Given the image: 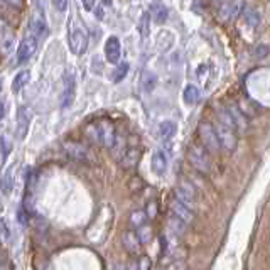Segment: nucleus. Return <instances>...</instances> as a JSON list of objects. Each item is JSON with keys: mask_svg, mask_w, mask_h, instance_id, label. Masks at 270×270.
<instances>
[{"mask_svg": "<svg viewBox=\"0 0 270 270\" xmlns=\"http://www.w3.org/2000/svg\"><path fill=\"white\" fill-rule=\"evenodd\" d=\"M187 159H189L191 166L199 171L201 174H208L211 171V157L210 151L205 146H197V144H192V146L187 149Z\"/></svg>", "mask_w": 270, "mask_h": 270, "instance_id": "obj_1", "label": "nucleus"}, {"mask_svg": "<svg viewBox=\"0 0 270 270\" xmlns=\"http://www.w3.org/2000/svg\"><path fill=\"white\" fill-rule=\"evenodd\" d=\"M68 41H70V49L75 54H83L88 47V34H86L85 27L76 21H71L70 24V34H68Z\"/></svg>", "mask_w": 270, "mask_h": 270, "instance_id": "obj_2", "label": "nucleus"}, {"mask_svg": "<svg viewBox=\"0 0 270 270\" xmlns=\"http://www.w3.org/2000/svg\"><path fill=\"white\" fill-rule=\"evenodd\" d=\"M91 141L93 142H98L101 146L108 147V149H113L115 144H117L118 137H117V132H115V127L110 122H101L100 125L93 127V135H91Z\"/></svg>", "mask_w": 270, "mask_h": 270, "instance_id": "obj_3", "label": "nucleus"}, {"mask_svg": "<svg viewBox=\"0 0 270 270\" xmlns=\"http://www.w3.org/2000/svg\"><path fill=\"white\" fill-rule=\"evenodd\" d=\"M216 128V133H218V139H220V144H221V149L225 152H235L236 151V146H238V137H236V128L230 127L223 122H216L215 125Z\"/></svg>", "mask_w": 270, "mask_h": 270, "instance_id": "obj_4", "label": "nucleus"}, {"mask_svg": "<svg viewBox=\"0 0 270 270\" xmlns=\"http://www.w3.org/2000/svg\"><path fill=\"white\" fill-rule=\"evenodd\" d=\"M197 132H199L201 144L208 149L210 152H218L221 149L218 133H216L215 125H211L210 122H201L199 127H197Z\"/></svg>", "mask_w": 270, "mask_h": 270, "instance_id": "obj_5", "label": "nucleus"}, {"mask_svg": "<svg viewBox=\"0 0 270 270\" xmlns=\"http://www.w3.org/2000/svg\"><path fill=\"white\" fill-rule=\"evenodd\" d=\"M37 41H39V37L32 32L24 37L22 42L19 44V49H17V61L19 62H27L31 59L37 49Z\"/></svg>", "mask_w": 270, "mask_h": 270, "instance_id": "obj_6", "label": "nucleus"}, {"mask_svg": "<svg viewBox=\"0 0 270 270\" xmlns=\"http://www.w3.org/2000/svg\"><path fill=\"white\" fill-rule=\"evenodd\" d=\"M245 0H225L220 9V16L225 22H235L243 11Z\"/></svg>", "mask_w": 270, "mask_h": 270, "instance_id": "obj_7", "label": "nucleus"}, {"mask_svg": "<svg viewBox=\"0 0 270 270\" xmlns=\"http://www.w3.org/2000/svg\"><path fill=\"white\" fill-rule=\"evenodd\" d=\"M174 197L179 199L181 202H184L186 206L196 210V191L187 181H182L179 186L174 189Z\"/></svg>", "mask_w": 270, "mask_h": 270, "instance_id": "obj_8", "label": "nucleus"}, {"mask_svg": "<svg viewBox=\"0 0 270 270\" xmlns=\"http://www.w3.org/2000/svg\"><path fill=\"white\" fill-rule=\"evenodd\" d=\"M76 96V80L73 75H66L64 78V88H62V95H61V108H68L73 105Z\"/></svg>", "mask_w": 270, "mask_h": 270, "instance_id": "obj_9", "label": "nucleus"}, {"mask_svg": "<svg viewBox=\"0 0 270 270\" xmlns=\"http://www.w3.org/2000/svg\"><path fill=\"white\" fill-rule=\"evenodd\" d=\"M31 112L26 107H19L17 110V127H16V135L19 141H24L27 137L29 125H31Z\"/></svg>", "mask_w": 270, "mask_h": 270, "instance_id": "obj_10", "label": "nucleus"}, {"mask_svg": "<svg viewBox=\"0 0 270 270\" xmlns=\"http://www.w3.org/2000/svg\"><path fill=\"white\" fill-rule=\"evenodd\" d=\"M141 159V147H137L135 144H127L123 146V151H122V157H120V164L123 167H135Z\"/></svg>", "mask_w": 270, "mask_h": 270, "instance_id": "obj_11", "label": "nucleus"}, {"mask_svg": "<svg viewBox=\"0 0 270 270\" xmlns=\"http://www.w3.org/2000/svg\"><path fill=\"white\" fill-rule=\"evenodd\" d=\"M64 152L70 156L71 159H75V161L78 162H88L90 157H88V149L85 146H81L78 142H64Z\"/></svg>", "mask_w": 270, "mask_h": 270, "instance_id": "obj_12", "label": "nucleus"}, {"mask_svg": "<svg viewBox=\"0 0 270 270\" xmlns=\"http://www.w3.org/2000/svg\"><path fill=\"white\" fill-rule=\"evenodd\" d=\"M105 57L112 64H117L120 61V57H122V47H120L118 37L112 36L107 39V42H105Z\"/></svg>", "mask_w": 270, "mask_h": 270, "instance_id": "obj_13", "label": "nucleus"}, {"mask_svg": "<svg viewBox=\"0 0 270 270\" xmlns=\"http://www.w3.org/2000/svg\"><path fill=\"white\" fill-rule=\"evenodd\" d=\"M171 210H172V213H174L176 216H179V218L184 221V223L187 225H191L192 221H194V211L196 210H192L189 208V206H186L184 202H181L179 199H174V202L171 205Z\"/></svg>", "mask_w": 270, "mask_h": 270, "instance_id": "obj_14", "label": "nucleus"}, {"mask_svg": "<svg viewBox=\"0 0 270 270\" xmlns=\"http://www.w3.org/2000/svg\"><path fill=\"white\" fill-rule=\"evenodd\" d=\"M122 243H123V247L125 250H127L128 253H137L139 252V248H141V238H139V235H135V231L132 230H128V231H125L123 236H122Z\"/></svg>", "mask_w": 270, "mask_h": 270, "instance_id": "obj_15", "label": "nucleus"}, {"mask_svg": "<svg viewBox=\"0 0 270 270\" xmlns=\"http://www.w3.org/2000/svg\"><path fill=\"white\" fill-rule=\"evenodd\" d=\"M152 171L157 176L166 174L167 171V154L164 151H156L152 156Z\"/></svg>", "mask_w": 270, "mask_h": 270, "instance_id": "obj_16", "label": "nucleus"}, {"mask_svg": "<svg viewBox=\"0 0 270 270\" xmlns=\"http://www.w3.org/2000/svg\"><path fill=\"white\" fill-rule=\"evenodd\" d=\"M176 133H177V125L172 120H166V122L159 125V135H161L162 141H171Z\"/></svg>", "mask_w": 270, "mask_h": 270, "instance_id": "obj_17", "label": "nucleus"}, {"mask_svg": "<svg viewBox=\"0 0 270 270\" xmlns=\"http://www.w3.org/2000/svg\"><path fill=\"white\" fill-rule=\"evenodd\" d=\"M14 44H16V37H14V34L9 31L6 27V24H4V29H2V51L4 54H11L14 51Z\"/></svg>", "mask_w": 270, "mask_h": 270, "instance_id": "obj_18", "label": "nucleus"}, {"mask_svg": "<svg viewBox=\"0 0 270 270\" xmlns=\"http://www.w3.org/2000/svg\"><path fill=\"white\" fill-rule=\"evenodd\" d=\"M167 226H169V231H172V233L177 235V236H182V235H184V231H186L187 223H184L179 216H176L174 213H172V216L169 218Z\"/></svg>", "mask_w": 270, "mask_h": 270, "instance_id": "obj_19", "label": "nucleus"}, {"mask_svg": "<svg viewBox=\"0 0 270 270\" xmlns=\"http://www.w3.org/2000/svg\"><path fill=\"white\" fill-rule=\"evenodd\" d=\"M14 182H16V177H14V166L9 167L6 172H4L2 177V192L4 196H9L14 189Z\"/></svg>", "mask_w": 270, "mask_h": 270, "instance_id": "obj_20", "label": "nucleus"}, {"mask_svg": "<svg viewBox=\"0 0 270 270\" xmlns=\"http://www.w3.org/2000/svg\"><path fill=\"white\" fill-rule=\"evenodd\" d=\"M29 80H31V73H29V70H24L21 73L16 75V78L12 81V91L14 93H19L24 86L29 83Z\"/></svg>", "mask_w": 270, "mask_h": 270, "instance_id": "obj_21", "label": "nucleus"}, {"mask_svg": "<svg viewBox=\"0 0 270 270\" xmlns=\"http://www.w3.org/2000/svg\"><path fill=\"white\" fill-rule=\"evenodd\" d=\"M182 98H184V103L186 105H196L197 100H199V90L196 88L194 85H189L184 88V93H182Z\"/></svg>", "mask_w": 270, "mask_h": 270, "instance_id": "obj_22", "label": "nucleus"}, {"mask_svg": "<svg viewBox=\"0 0 270 270\" xmlns=\"http://www.w3.org/2000/svg\"><path fill=\"white\" fill-rule=\"evenodd\" d=\"M151 14L154 16V21L157 24H164L167 21V16H169L166 6H162V4H154L151 9Z\"/></svg>", "mask_w": 270, "mask_h": 270, "instance_id": "obj_23", "label": "nucleus"}, {"mask_svg": "<svg viewBox=\"0 0 270 270\" xmlns=\"http://www.w3.org/2000/svg\"><path fill=\"white\" fill-rule=\"evenodd\" d=\"M151 16L152 14H149V12H144L142 14V17H141V21H139V32H141V37L144 41L149 37V26H151Z\"/></svg>", "mask_w": 270, "mask_h": 270, "instance_id": "obj_24", "label": "nucleus"}, {"mask_svg": "<svg viewBox=\"0 0 270 270\" xmlns=\"http://www.w3.org/2000/svg\"><path fill=\"white\" fill-rule=\"evenodd\" d=\"M245 22L248 24L250 29H257L260 26V12L257 9H248L245 12Z\"/></svg>", "mask_w": 270, "mask_h": 270, "instance_id": "obj_25", "label": "nucleus"}, {"mask_svg": "<svg viewBox=\"0 0 270 270\" xmlns=\"http://www.w3.org/2000/svg\"><path fill=\"white\" fill-rule=\"evenodd\" d=\"M146 220H147V213H144V211H133L130 215V226L139 230L141 226L146 225Z\"/></svg>", "mask_w": 270, "mask_h": 270, "instance_id": "obj_26", "label": "nucleus"}, {"mask_svg": "<svg viewBox=\"0 0 270 270\" xmlns=\"http://www.w3.org/2000/svg\"><path fill=\"white\" fill-rule=\"evenodd\" d=\"M157 83V78H156V75L152 73V71H146L142 76V86H144V90L146 91H152L154 90V86H156Z\"/></svg>", "mask_w": 270, "mask_h": 270, "instance_id": "obj_27", "label": "nucleus"}, {"mask_svg": "<svg viewBox=\"0 0 270 270\" xmlns=\"http://www.w3.org/2000/svg\"><path fill=\"white\" fill-rule=\"evenodd\" d=\"M128 62H122L120 66H117V70H115V73H113V76H112V80H113V83H120L125 76H127V73H128Z\"/></svg>", "mask_w": 270, "mask_h": 270, "instance_id": "obj_28", "label": "nucleus"}, {"mask_svg": "<svg viewBox=\"0 0 270 270\" xmlns=\"http://www.w3.org/2000/svg\"><path fill=\"white\" fill-rule=\"evenodd\" d=\"M46 29H47L46 24H44V21H41V19H36V21H32V24H31V32L36 34L39 39L46 34Z\"/></svg>", "mask_w": 270, "mask_h": 270, "instance_id": "obj_29", "label": "nucleus"}, {"mask_svg": "<svg viewBox=\"0 0 270 270\" xmlns=\"http://www.w3.org/2000/svg\"><path fill=\"white\" fill-rule=\"evenodd\" d=\"M270 54V47L267 44H257L253 47V51H252V56L255 57V59H265Z\"/></svg>", "mask_w": 270, "mask_h": 270, "instance_id": "obj_30", "label": "nucleus"}, {"mask_svg": "<svg viewBox=\"0 0 270 270\" xmlns=\"http://www.w3.org/2000/svg\"><path fill=\"white\" fill-rule=\"evenodd\" d=\"M0 146H2V164H6L9 159V154H11V149H12L7 135H2V139H0Z\"/></svg>", "mask_w": 270, "mask_h": 270, "instance_id": "obj_31", "label": "nucleus"}, {"mask_svg": "<svg viewBox=\"0 0 270 270\" xmlns=\"http://www.w3.org/2000/svg\"><path fill=\"white\" fill-rule=\"evenodd\" d=\"M137 235H139V238H141L142 243H149L152 240V230L147 228V226H141L137 231Z\"/></svg>", "mask_w": 270, "mask_h": 270, "instance_id": "obj_32", "label": "nucleus"}, {"mask_svg": "<svg viewBox=\"0 0 270 270\" xmlns=\"http://www.w3.org/2000/svg\"><path fill=\"white\" fill-rule=\"evenodd\" d=\"M52 6L57 12H66L68 6H70V0H52Z\"/></svg>", "mask_w": 270, "mask_h": 270, "instance_id": "obj_33", "label": "nucleus"}, {"mask_svg": "<svg viewBox=\"0 0 270 270\" xmlns=\"http://www.w3.org/2000/svg\"><path fill=\"white\" fill-rule=\"evenodd\" d=\"M0 226H2V238H4V242H9V236H11V230H9V225H7V220H6V218L0 220Z\"/></svg>", "mask_w": 270, "mask_h": 270, "instance_id": "obj_34", "label": "nucleus"}, {"mask_svg": "<svg viewBox=\"0 0 270 270\" xmlns=\"http://www.w3.org/2000/svg\"><path fill=\"white\" fill-rule=\"evenodd\" d=\"M139 260H141V262H139V268L149 270V268L152 267V262H151V258H149V257H141Z\"/></svg>", "mask_w": 270, "mask_h": 270, "instance_id": "obj_35", "label": "nucleus"}, {"mask_svg": "<svg viewBox=\"0 0 270 270\" xmlns=\"http://www.w3.org/2000/svg\"><path fill=\"white\" fill-rule=\"evenodd\" d=\"M81 4H83V7L86 11H93L96 7V0H81Z\"/></svg>", "mask_w": 270, "mask_h": 270, "instance_id": "obj_36", "label": "nucleus"}, {"mask_svg": "<svg viewBox=\"0 0 270 270\" xmlns=\"http://www.w3.org/2000/svg\"><path fill=\"white\" fill-rule=\"evenodd\" d=\"M147 215H149V218L156 216V205H154V202H151V206H147Z\"/></svg>", "mask_w": 270, "mask_h": 270, "instance_id": "obj_37", "label": "nucleus"}, {"mask_svg": "<svg viewBox=\"0 0 270 270\" xmlns=\"http://www.w3.org/2000/svg\"><path fill=\"white\" fill-rule=\"evenodd\" d=\"M26 218H27V213L21 208V210H19V221H21L22 225H26V221H27Z\"/></svg>", "mask_w": 270, "mask_h": 270, "instance_id": "obj_38", "label": "nucleus"}, {"mask_svg": "<svg viewBox=\"0 0 270 270\" xmlns=\"http://www.w3.org/2000/svg\"><path fill=\"white\" fill-rule=\"evenodd\" d=\"M95 11H96V19L101 21V19H103V11H101V7H95Z\"/></svg>", "mask_w": 270, "mask_h": 270, "instance_id": "obj_39", "label": "nucleus"}, {"mask_svg": "<svg viewBox=\"0 0 270 270\" xmlns=\"http://www.w3.org/2000/svg\"><path fill=\"white\" fill-rule=\"evenodd\" d=\"M6 2H9L11 6H16V7H21L22 6V0H6Z\"/></svg>", "mask_w": 270, "mask_h": 270, "instance_id": "obj_40", "label": "nucleus"}, {"mask_svg": "<svg viewBox=\"0 0 270 270\" xmlns=\"http://www.w3.org/2000/svg\"><path fill=\"white\" fill-rule=\"evenodd\" d=\"M103 6L105 7H110V6H112V0H103Z\"/></svg>", "mask_w": 270, "mask_h": 270, "instance_id": "obj_41", "label": "nucleus"}, {"mask_svg": "<svg viewBox=\"0 0 270 270\" xmlns=\"http://www.w3.org/2000/svg\"><path fill=\"white\" fill-rule=\"evenodd\" d=\"M208 2H211V0H208Z\"/></svg>", "mask_w": 270, "mask_h": 270, "instance_id": "obj_42", "label": "nucleus"}]
</instances>
